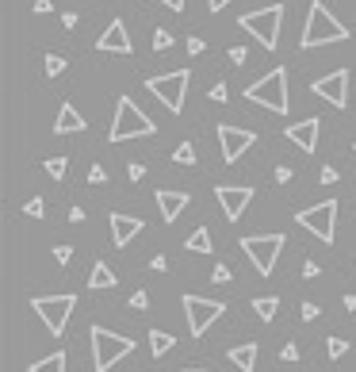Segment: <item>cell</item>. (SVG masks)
<instances>
[{
  "label": "cell",
  "mask_w": 356,
  "mask_h": 372,
  "mask_svg": "<svg viewBox=\"0 0 356 372\" xmlns=\"http://www.w3.org/2000/svg\"><path fill=\"white\" fill-rule=\"evenodd\" d=\"M345 39H349V27L329 12L322 0H314V4L306 8V23H303L299 46H303V50H314V46H326V43H345Z\"/></svg>",
  "instance_id": "1"
},
{
  "label": "cell",
  "mask_w": 356,
  "mask_h": 372,
  "mask_svg": "<svg viewBox=\"0 0 356 372\" xmlns=\"http://www.w3.org/2000/svg\"><path fill=\"white\" fill-rule=\"evenodd\" d=\"M145 135H157V123L131 100V96H119L115 104V119H111V142H127V139H145Z\"/></svg>",
  "instance_id": "2"
},
{
  "label": "cell",
  "mask_w": 356,
  "mask_h": 372,
  "mask_svg": "<svg viewBox=\"0 0 356 372\" xmlns=\"http://www.w3.org/2000/svg\"><path fill=\"white\" fill-rule=\"evenodd\" d=\"M88 338H92V372H111V365L134 353V338L111 334L108 326H88Z\"/></svg>",
  "instance_id": "3"
},
{
  "label": "cell",
  "mask_w": 356,
  "mask_h": 372,
  "mask_svg": "<svg viewBox=\"0 0 356 372\" xmlns=\"http://www.w3.org/2000/svg\"><path fill=\"white\" fill-rule=\"evenodd\" d=\"M245 100L261 104V108L276 111V116H287V108H291V100H287V69L284 66L269 69L257 85L245 88Z\"/></svg>",
  "instance_id": "4"
},
{
  "label": "cell",
  "mask_w": 356,
  "mask_h": 372,
  "mask_svg": "<svg viewBox=\"0 0 356 372\" xmlns=\"http://www.w3.org/2000/svg\"><path fill=\"white\" fill-rule=\"evenodd\" d=\"M238 27L249 31L264 50H276L280 46V27H284V4H269V8H257V12H245L238 20Z\"/></svg>",
  "instance_id": "5"
},
{
  "label": "cell",
  "mask_w": 356,
  "mask_h": 372,
  "mask_svg": "<svg viewBox=\"0 0 356 372\" xmlns=\"http://www.w3.org/2000/svg\"><path fill=\"white\" fill-rule=\"evenodd\" d=\"M31 307H35V315L43 319V326L50 330L54 338H62V334H66V326H69L73 307H77V296H73V292H66V296H35V299H31Z\"/></svg>",
  "instance_id": "6"
},
{
  "label": "cell",
  "mask_w": 356,
  "mask_h": 372,
  "mask_svg": "<svg viewBox=\"0 0 356 372\" xmlns=\"http://www.w3.org/2000/svg\"><path fill=\"white\" fill-rule=\"evenodd\" d=\"M188 85H192V74H188V69H173V74H161V77H150V81H145V88H150V92L157 96V100L165 104L169 111H173V116H180V111H184Z\"/></svg>",
  "instance_id": "7"
},
{
  "label": "cell",
  "mask_w": 356,
  "mask_h": 372,
  "mask_svg": "<svg viewBox=\"0 0 356 372\" xmlns=\"http://www.w3.org/2000/svg\"><path fill=\"white\" fill-rule=\"evenodd\" d=\"M284 242H287L284 234H253V238H241V254L257 265V273H261V277H272L276 257L284 254Z\"/></svg>",
  "instance_id": "8"
},
{
  "label": "cell",
  "mask_w": 356,
  "mask_h": 372,
  "mask_svg": "<svg viewBox=\"0 0 356 372\" xmlns=\"http://www.w3.org/2000/svg\"><path fill=\"white\" fill-rule=\"evenodd\" d=\"M295 223L303 230L318 234L322 242H334L337 238V204L334 200H322V204L306 207V212H295Z\"/></svg>",
  "instance_id": "9"
},
{
  "label": "cell",
  "mask_w": 356,
  "mask_h": 372,
  "mask_svg": "<svg viewBox=\"0 0 356 372\" xmlns=\"http://www.w3.org/2000/svg\"><path fill=\"white\" fill-rule=\"evenodd\" d=\"M184 315H188V334L199 338L207 334V326H215V319H222L226 303H218V299H204V296H184Z\"/></svg>",
  "instance_id": "10"
},
{
  "label": "cell",
  "mask_w": 356,
  "mask_h": 372,
  "mask_svg": "<svg viewBox=\"0 0 356 372\" xmlns=\"http://www.w3.org/2000/svg\"><path fill=\"white\" fill-rule=\"evenodd\" d=\"M215 135H218V146H222V161H226V165H234V161H238L241 153L257 142L253 131H245V127H230V123H218Z\"/></svg>",
  "instance_id": "11"
},
{
  "label": "cell",
  "mask_w": 356,
  "mask_h": 372,
  "mask_svg": "<svg viewBox=\"0 0 356 372\" xmlns=\"http://www.w3.org/2000/svg\"><path fill=\"white\" fill-rule=\"evenodd\" d=\"M215 200H218V207H222L226 219L238 223L241 212L253 204V188H249V184H215Z\"/></svg>",
  "instance_id": "12"
},
{
  "label": "cell",
  "mask_w": 356,
  "mask_h": 372,
  "mask_svg": "<svg viewBox=\"0 0 356 372\" xmlns=\"http://www.w3.org/2000/svg\"><path fill=\"white\" fill-rule=\"evenodd\" d=\"M314 96H322L326 104H334V108H345L349 104V69H334V74L318 77L311 85Z\"/></svg>",
  "instance_id": "13"
},
{
  "label": "cell",
  "mask_w": 356,
  "mask_h": 372,
  "mask_svg": "<svg viewBox=\"0 0 356 372\" xmlns=\"http://www.w3.org/2000/svg\"><path fill=\"white\" fill-rule=\"evenodd\" d=\"M284 135H287V142H295L303 153H314L318 150V135H322V119L306 116V119H299V123H291Z\"/></svg>",
  "instance_id": "14"
},
{
  "label": "cell",
  "mask_w": 356,
  "mask_h": 372,
  "mask_svg": "<svg viewBox=\"0 0 356 372\" xmlns=\"http://www.w3.org/2000/svg\"><path fill=\"white\" fill-rule=\"evenodd\" d=\"M96 50H100V54H131L134 50V43H131V35H127L123 20H111L108 23V31L96 39Z\"/></svg>",
  "instance_id": "15"
},
{
  "label": "cell",
  "mask_w": 356,
  "mask_h": 372,
  "mask_svg": "<svg viewBox=\"0 0 356 372\" xmlns=\"http://www.w3.org/2000/svg\"><path fill=\"white\" fill-rule=\"evenodd\" d=\"M108 223H111V246H119V249L131 246V242L142 234V226H145L138 215H123V212H111Z\"/></svg>",
  "instance_id": "16"
},
{
  "label": "cell",
  "mask_w": 356,
  "mask_h": 372,
  "mask_svg": "<svg viewBox=\"0 0 356 372\" xmlns=\"http://www.w3.org/2000/svg\"><path fill=\"white\" fill-rule=\"evenodd\" d=\"M153 200H157V212H161V219H165V223H176V215L192 204L188 192H173V188H157V192H153Z\"/></svg>",
  "instance_id": "17"
},
{
  "label": "cell",
  "mask_w": 356,
  "mask_h": 372,
  "mask_svg": "<svg viewBox=\"0 0 356 372\" xmlns=\"http://www.w3.org/2000/svg\"><path fill=\"white\" fill-rule=\"evenodd\" d=\"M85 127H88V123L80 119V111L73 108V104H62L58 119H54V135H80Z\"/></svg>",
  "instance_id": "18"
},
{
  "label": "cell",
  "mask_w": 356,
  "mask_h": 372,
  "mask_svg": "<svg viewBox=\"0 0 356 372\" xmlns=\"http://www.w3.org/2000/svg\"><path fill=\"white\" fill-rule=\"evenodd\" d=\"M230 361H234V368H241V372H253V368H257V342L234 345V350H230Z\"/></svg>",
  "instance_id": "19"
},
{
  "label": "cell",
  "mask_w": 356,
  "mask_h": 372,
  "mask_svg": "<svg viewBox=\"0 0 356 372\" xmlns=\"http://www.w3.org/2000/svg\"><path fill=\"white\" fill-rule=\"evenodd\" d=\"M88 288H115V273H111L108 261L92 265V273H88Z\"/></svg>",
  "instance_id": "20"
},
{
  "label": "cell",
  "mask_w": 356,
  "mask_h": 372,
  "mask_svg": "<svg viewBox=\"0 0 356 372\" xmlns=\"http://www.w3.org/2000/svg\"><path fill=\"white\" fill-rule=\"evenodd\" d=\"M253 311H257V319H261V322H272L280 315V299L276 296H257L253 299Z\"/></svg>",
  "instance_id": "21"
},
{
  "label": "cell",
  "mask_w": 356,
  "mask_h": 372,
  "mask_svg": "<svg viewBox=\"0 0 356 372\" xmlns=\"http://www.w3.org/2000/svg\"><path fill=\"white\" fill-rule=\"evenodd\" d=\"M176 345V334H165V330H150V353L153 357H165Z\"/></svg>",
  "instance_id": "22"
},
{
  "label": "cell",
  "mask_w": 356,
  "mask_h": 372,
  "mask_svg": "<svg viewBox=\"0 0 356 372\" xmlns=\"http://www.w3.org/2000/svg\"><path fill=\"white\" fill-rule=\"evenodd\" d=\"M184 249H192V254H211V249H215V242H211V234H207V226L192 230V238L184 242Z\"/></svg>",
  "instance_id": "23"
},
{
  "label": "cell",
  "mask_w": 356,
  "mask_h": 372,
  "mask_svg": "<svg viewBox=\"0 0 356 372\" xmlns=\"http://www.w3.org/2000/svg\"><path fill=\"white\" fill-rule=\"evenodd\" d=\"M31 372H66V353H50V357L35 361Z\"/></svg>",
  "instance_id": "24"
},
{
  "label": "cell",
  "mask_w": 356,
  "mask_h": 372,
  "mask_svg": "<svg viewBox=\"0 0 356 372\" xmlns=\"http://www.w3.org/2000/svg\"><path fill=\"white\" fill-rule=\"evenodd\" d=\"M173 161L176 165H196V146H192V142H180V146L173 150Z\"/></svg>",
  "instance_id": "25"
},
{
  "label": "cell",
  "mask_w": 356,
  "mask_h": 372,
  "mask_svg": "<svg viewBox=\"0 0 356 372\" xmlns=\"http://www.w3.org/2000/svg\"><path fill=\"white\" fill-rule=\"evenodd\" d=\"M46 173H50L54 181H62V177L69 173V158H46Z\"/></svg>",
  "instance_id": "26"
},
{
  "label": "cell",
  "mask_w": 356,
  "mask_h": 372,
  "mask_svg": "<svg viewBox=\"0 0 356 372\" xmlns=\"http://www.w3.org/2000/svg\"><path fill=\"white\" fill-rule=\"evenodd\" d=\"M66 66H69V62L62 58V54H46V77H58V74H66Z\"/></svg>",
  "instance_id": "27"
},
{
  "label": "cell",
  "mask_w": 356,
  "mask_h": 372,
  "mask_svg": "<svg viewBox=\"0 0 356 372\" xmlns=\"http://www.w3.org/2000/svg\"><path fill=\"white\" fill-rule=\"evenodd\" d=\"M326 353H329V357H334V361H337V357H345V353H349V342L334 334V338H329V342H326Z\"/></svg>",
  "instance_id": "28"
},
{
  "label": "cell",
  "mask_w": 356,
  "mask_h": 372,
  "mask_svg": "<svg viewBox=\"0 0 356 372\" xmlns=\"http://www.w3.org/2000/svg\"><path fill=\"white\" fill-rule=\"evenodd\" d=\"M43 207H46V204H43V196H31L27 204H23V215H31V219H43V215H46Z\"/></svg>",
  "instance_id": "29"
},
{
  "label": "cell",
  "mask_w": 356,
  "mask_h": 372,
  "mask_svg": "<svg viewBox=\"0 0 356 372\" xmlns=\"http://www.w3.org/2000/svg\"><path fill=\"white\" fill-rule=\"evenodd\" d=\"M169 46H173V35L165 27H157L153 31V50H169Z\"/></svg>",
  "instance_id": "30"
},
{
  "label": "cell",
  "mask_w": 356,
  "mask_h": 372,
  "mask_svg": "<svg viewBox=\"0 0 356 372\" xmlns=\"http://www.w3.org/2000/svg\"><path fill=\"white\" fill-rule=\"evenodd\" d=\"M207 96H211L215 104H226V96H230V92H226V85H222V81H215V85L207 88Z\"/></svg>",
  "instance_id": "31"
},
{
  "label": "cell",
  "mask_w": 356,
  "mask_h": 372,
  "mask_svg": "<svg viewBox=\"0 0 356 372\" xmlns=\"http://www.w3.org/2000/svg\"><path fill=\"white\" fill-rule=\"evenodd\" d=\"M230 277H234V273H230V265H222V261H218V265H215V273H211V280H218V284H226Z\"/></svg>",
  "instance_id": "32"
},
{
  "label": "cell",
  "mask_w": 356,
  "mask_h": 372,
  "mask_svg": "<svg viewBox=\"0 0 356 372\" xmlns=\"http://www.w3.org/2000/svg\"><path fill=\"white\" fill-rule=\"evenodd\" d=\"M54 261H58V265L73 261V246H54Z\"/></svg>",
  "instance_id": "33"
},
{
  "label": "cell",
  "mask_w": 356,
  "mask_h": 372,
  "mask_svg": "<svg viewBox=\"0 0 356 372\" xmlns=\"http://www.w3.org/2000/svg\"><path fill=\"white\" fill-rule=\"evenodd\" d=\"M88 181H92V184H104V181H108V169H104V165H92V169H88Z\"/></svg>",
  "instance_id": "34"
},
{
  "label": "cell",
  "mask_w": 356,
  "mask_h": 372,
  "mask_svg": "<svg viewBox=\"0 0 356 372\" xmlns=\"http://www.w3.org/2000/svg\"><path fill=\"white\" fill-rule=\"evenodd\" d=\"M245 58H249L245 46H230V62H234V66H245Z\"/></svg>",
  "instance_id": "35"
},
{
  "label": "cell",
  "mask_w": 356,
  "mask_h": 372,
  "mask_svg": "<svg viewBox=\"0 0 356 372\" xmlns=\"http://www.w3.org/2000/svg\"><path fill=\"white\" fill-rule=\"evenodd\" d=\"M318 177H322V184H337V169L334 165H322Z\"/></svg>",
  "instance_id": "36"
},
{
  "label": "cell",
  "mask_w": 356,
  "mask_h": 372,
  "mask_svg": "<svg viewBox=\"0 0 356 372\" xmlns=\"http://www.w3.org/2000/svg\"><path fill=\"white\" fill-rule=\"evenodd\" d=\"M318 315H322V307H318V303H303V319H306V322H314Z\"/></svg>",
  "instance_id": "37"
},
{
  "label": "cell",
  "mask_w": 356,
  "mask_h": 372,
  "mask_svg": "<svg viewBox=\"0 0 356 372\" xmlns=\"http://www.w3.org/2000/svg\"><path fill=\"white\" fill-rule=\"evenodd\" d=\"M280 357H284V361H299V345H295V342H287L284 350H280Z\"/></svg>",
  "instance_id": "38"
},
{
  "label": "cell",
  "mask_w": 356,
  "mask_h": 372,
  "mask_svg": "<svg viewBox=\"0 0 356 372\" xmlns=\"http://www.w3.org/2000/svg\"><path fill=\"white\" fill-rule=\"evenodd\" d=\"M131 307H134V311H142V307H150V296H145V292H134V296H131Z\"/></svg>",
  "instance_id": "39"
},
{
  "label": "cell",
  "mask_w": 356,
  "mask_h": 372,
  "mask_svg": "<svg viewBox=\"0 0 356 372\" xmlns=\"http://www.w3.org/2000/svg\"><path fill=\"white\" fill-rule=\"evenodd\" d=\"M318 273H322V269H318V261H306V265H303V277H306V280H314Z\"/></svg>",
  "instance_id": "40"
},
{
  "label": "cell",
  "mask_w": 356,
  "mask_h": 372,
  "mask_svg": "<svg viewBox=\"0 0 356 372\" xmlns=\"http://www.w3.org/2000/svg\"><path fill=\"white\" fill-rule=\"evenodd\" d=\"M127 177H131V181H142V177H145V165H138V161H134V165L127 169Z\"/></svg>",
  "instance_id": "41"
},
{
  "label": "cell",
  "mask_w": 356,
  "mask_h": 372,
  "mask_svg": "<svg viewBox=\"0 0 356 372\" xmlns=\"http://www.w3.org/2000/svg\"><path fill=\"white\" fill-rule=\"evenodd\" d=\"M291 181V165H280L276 169V184H287Z\"/></svg>",
  "instance_id": "42"
},
{
  "label": "cell",
  "mask_w": 356,
  "mask_h": 372,
  "mask_svg": "<svg viewBox=\"0 0 356 372\" xmlns=\"http://www.w3.org/2000/svg\"><path fill=\"white\" fill-rule=\"evenodd\" d=\"M188 54H204V39L192 35V39H188Z\"/></svg>",
  "instance_id": "43"
},
{
  "label": "cell",
  "mask_w": 356,
  "mask_h": 372,
  "mask_svg": "<svg viewBox=\"0 0 356 372\" xmlns=\"http://www.w3.org/2000/svg\"><path fill=\"white\" fill-rule=\"evenodd\" d=\"M150 269H157V273H161V269H169V257H165V254H157V257L150 261Z\"/></svg>",
  "instance_id": "44"
},
{
  "label": "cell",
  "mask_w": 356,
  "mask_h": 372,
  "mask_svg": "<svg viewBox=\"0 0 356 372\" xmlns=\"http://www.w3.org/2000/svg\"><path fill=\"white\" fill-rule=\"evenodd\" d=\"M50 8H54L50 0H35V12H38V15H46V12H50Z\"/></svg>",
  "instance_id": "45"
},
{
  "label": "cell",
  "mask_w": 356,
  "mask_h": 372,
  "mask_svg": "<svg viewBox=\"0 0 356 372\" xmlns=\"http://www.w3.org/2000/svg\"><path fill=\"white\" fill-rule=\"evenodd\" d=\"M341 303H345V311H356V292H349V296L341 299Z\"/></svg>",
  "instance_id": "46"
},
{
  "label": "cell",
  "mask_w": 356,
  "mask_h": 372,
  "mask_svg": "<svg viewBox=\"0 0 356 372\" xmlns=\"http://www.w3.org/2000/svg\"><path fill=\"white\" fill-rule=\"evenodd\" d=\"M226 4H230V0H207V8H211V12H222Z\"/></svg>",
  "instance_id": "47"
},
{
  "label": "cell",
  "mask_w": 356,
  "mask_h": 372,
  "mask_svg": "<svg viewBox=\"0 0 356 372\" xmlns=\"http://www.w3.org/2000/svg\"><path fill=\"white\" fill-rule=\"evenodd\" d=\"M165 8H173V12H184V0H161Z\"/></svg>",
  "instance_id": "48"
},
{
  "label": "cell",
  "mask_w": 356,
  "mask_h": 372,
  "mask_svg": "<svg viewBox=\"0 0 356 372\" xmlns=\"http://www.w3.org/2000/svg\"><path fill=\"white\" fill-rule=\"evenodd\" d=\"M184 372H207V368H184Z\"/></svg>",
  "instance_id": "49"
},
{
  "label": "cell",
  "mask_w": 356,
  "mask_h": 372,
  "mask_svg": "<svg viewBox=\"0 0 356 372\" xmlns=\"http://www.w3.org/2000/svg\"><path fill=\"white\" fill-rule=\"evenodd\" d=\"M353 150H356V142H353Z\"/></svg>",
  "instance_id": "50"
}]
</instances>
